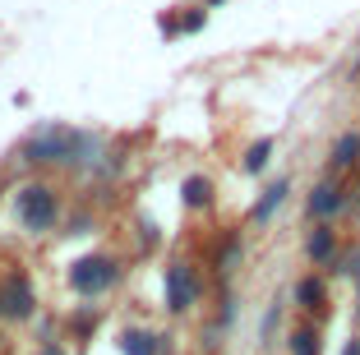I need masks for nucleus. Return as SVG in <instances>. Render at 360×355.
<instances>
[{
	"instance_id": "nucleus-1",
	"label": "nucleus",
	"mask_w": 360,
	"mask_h": 355,
	"mask_svg": "<svg viewBox=\"0 0 360 355\" xmlns=\"http://www.w3.org/2000/svg\"><path fill=\"white\" fill-rule=\"evenodd\" d=\"M14 212H19V226L32 231V235H46V231L60 221V194L42 180H32L14 194Z\"/></svg>"
},
{
	"instance_id": "nucleus-2",
	"label": "nucleus",
	"mask_w": 360,
	"mask_h": 355,
	"mask_svg": "<svg viewBox=\"0 0 360 355\" xmlns=\"http://www.w3.org/2000/svg\"><path fill=\"white\" fill-rule=\"evenodd\" d=\"M84 148H88V138L75 134V129H42V134H32L19 153H23L28 167H51V162H79Z\"/></svg>"
},
{
	"instance_id": "nucleus-3",
	"label": "nucleus",
	"mask_w": 360,
	"mask_h": 355,
	"mask_svg": "<svg viewBox=\"0 0 360 355\" xmlns=\"http://www.w3.org/2000/svg\"><path fill=\"white\" fill-rule=\"evenodd\" d=\"M120 282V263L106 259V254H88V259H75L70 263V286H75L79 295H106L111 286Z\"/></svg>"
},
{
	"instance_id": "nucleus-4",
	"label": "nucleus",
	"mask_w": 360,
	"mask_h": 355,
	"mask_svg": "<svg viewBox=\"0 0 360 355\" xmlns=\"http://www.w3.org/2000/svg\"><path fill=\"white\" fill-rule=\"evenodd\" d=\"M32 309H37V291H32L28 272L14 268L0 277V318H14V323H23V318H32Z\"/></svg>"
},
{
	"instance_id": "nucleus-5",
	"label": "nucleus",
	"mask_w": 360,
	"mask_h": 355,
	"mask_svg": "<svg viewBox=\"0 0 360 355\" xmlns=\"http://www.w3.org/2000/svg\"><path fill=\"white\" fill-rule=\"evenodd\" d=\"M194 295H199L194 268H190V263H171V268H167V309L185 314L194 304Z\"/></svg>"
},
{
	"instance_id": "nucleus-6",
	"label": "nucleus",
	"mask_w": 360,
	"mask_h": 355,
	"mask_svg": "<svg viewBox=\"0 0 360 355\" xmlns=\"http://www.w3.org/2000/svg\"><path fill=\"white\" fill-rule=\"evenodd\" d=\"M338 208H342V189L323 180V185H319L314 194H309V217H333Z\"/></svg>"
},
{
	"instance_id": "nucleus-7",
	"label": "nucleus",
	"mask_w": 360,
	"mask_h": 355,
	"mask_svg": "<svg viewBox=\"0 0 360 355\" xmlns=\"http://www.w3.org/2000/svg\"><path fill=\"white\" fill-rule=\"evenodd\" d=\"M120 351H125V355H158L162 342H158L153 333H139V328H134V333L120 337Z\"/></svg>"
},
{
	"instance_id": "nucleus-8",
	"label": "nucleus",
	"mask_w": 360,
	"mask_h": 355,
	"mask_svg": "<svg viewBox=\"0 0 360 355\" xmlns=\"http://www.w3.org/2000/svg\"><path fill=\"white\" fill-rule=\"evenodd\" d=\"M305 254H309L314 263H328V259H333V231H328V226H319L314 235L305 240Z\"/></svg>"
},
{
	"instance_id": "nucleus-9",
	"label": "nucleus",
	"mask_w": 360,
	"mask_h": 355,
	"mask_svg": "<svg viewBox=\"0 0 360 355\" xmlns=\"http://www.w3.org/2000/svg\"><path fill=\"white\" fill-rule=\"evenodd\" d=\"M282 199H286V185H282V180H277V185H268L264 199H259V208H255V221H268L277 208H282Z\"/></svg>"
},
{
	"instance_id": "nucleus-10",
	"label": "nucleus",
	"mask_w": 360,
	"mask_h": 355,
	"mask_svg": "<svg viewBox=\"0 0 360 355\" xmlns=\"http://www.w3.org/2000/svg\"><path fill=\"white\" fill-rule=\"evenodd\" d=\"M208 199H212V185L203 176L185 180V208H208Z\"/></svg>"
},
{
	"instance_id": "nucleus-11",
	"label": "nucleus",
	"mask_w": 360,
	"mask_h": 355,
	"mask_svg": "<svg viewBox=\"0 0 360 355\" xmlns=\"http://www.w3.org/2000/svg\"><path fill=\"white\" fill-rule=\"evenodd\" d=\"M356 157H360V138L356 134H342L338 148H333V162H338V167H356Z\"/></svg>"
},
{
	"instance_id": "nucleus-12",
	"label": "nucleus",
	"mask_w": 360,
	"mask_h": 355,
	"mask_svg": "<svg viewBox=\"0 0 360 355\" xmlns=\"http://www.w3.org/2000/svg\"><path fill=\"white\" fill-rule=\"evenodd\" d=\"M296 300L305 304V309H314V304L323 300V282H319V277H305V282L296 286Z\"/></svg>"
},
{
	"instance_id": "nucleus-13",
	"label": "nucleus",
	"mask_w": 360,
	"mask_h": 355,
	"mask_svg": "<svg viewBox=\"0 0 360 355\" xmlns=\"http://www.w3.org/2000/svg\"><path fill=\"white\" fill-rule=\"evenodd\" d=\"M268 153H273V138H259V143L245 153V171H264L268 167Z\"/></svg>"
},
{
	"instance_id": "nucleus-14",
	"label": "nucleus",
	"mask_w": 360,
	"mask_h": 355,
	"mask_svg": "<svg viewBox=\"0 0 360 355\" xmlns=\"http://www.w3.org/2000/svg\"><path fill=\"white\" fill-rule=\"evenodd\" d=\"M291 351H296V355H319V333H309V328H300V333L291 337Z\"/></svg>"
},
{
	"instance_id": "nucleus-15",
	"label": "nucleus",
	"mask_w": 360,
	"mask_h": 355,
	"mask_svg": "<svg viewBox=\"0 0 360 355\" xmlns=\"http://www.w3.org/2000/svg\"><path fill=\"white\" fill-rule=\"evenodd\" d=\"M93 328H97V314L93 309H79L75 318H70V333H75V337H88Z\"/></svg>"
},
{
	"instance_id": "nucleus-16",
	"label": "nucleus",
	"mask_w": 360,
	"mask_h": 355,
	"mask_svg": "<svg viewBox=\"0 0 360 355\" xmlns=\"http://www.w3.org/2000/svg\"><path fill=\"white\" fill-rule=\"evenodd\" d=\"M236 259H240V240H231V245L222 250V259H217V268H222V272H231V263H236Z\"/></svg>"
},
{
	"instance_id": "nucleus-17",
	"label": "nucleus",
	"mask_w": 360,
	"mask_h": 355,
	"mask_svg": "<svg viewBox=\"0 0 360 355\" xmlns=\"http://www.w3.org/2000/svg\"><path fill=\"white\" fill-rule=\"evenodd\" d=\"M37 355H65V351H60V342H42V351H37Z\"/></svg>"
},
{
	"instance_id": "nucleus-18",
	"label": "nucleus",
	"mask_w": 360,
	"mask_h": 355,
	"mask_svg": "<svg viewBox=\"0 0 360 355\" xmlns=\"http://www.w3.org/2000/svg\"><path fill=\"white\" fill-rule=\"evenodd\" d=\"M342 355H360V337H356V342H351V346H347V351H342Z\"/></svg>"
}]
</instances>
